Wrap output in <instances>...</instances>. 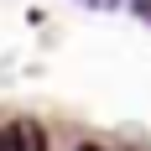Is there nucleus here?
<instances>
[{"label":"nucleus","mask_w":151,"mask_h":151,"mask_svg":"<svg viewBox=\"0 0 151 151\" xmlns=\"http://www.w3.org/2000/svg\"><path fill=\"white\" fill-rule=\"evenodd\" d=\"M0 151H47V136L37 120H16L0 130Z\"/></svg>","instance_id":"obj_1"},{"label":"nucleus","mask_w":151,"mask_h":151,"mask_svg":"<svg viewBox=\"0 0 151 151\" xmlns=\"http://www.w3.org/2000/svg\"><path fill=\"white\" fill-rule=\"evenodd\" d=\"M78 5H89V11H115L120 0H78Z\"/></svg>","instance_id":"obj_2"},{"label":"nucleus","mask_w":151,"mask_h":151,"mask_svg":"<svg viewBox=\"0 0 151 151\" xmlns=\"http://www.w3.org/2000/svg\"><path fill=\"white\" fill-rule=\"evenodd\" d=\"M78 151H104V146H78Z\"/></svg>","instance_id":"obj_3"}]
</instances>
